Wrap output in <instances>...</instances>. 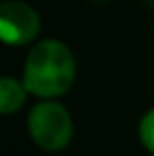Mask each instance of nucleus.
<instances>
[{"label":"nucleus","instance_id":"6","mask_svg":"<svg viewBox=\"0 0 154 156\" xmlns=\"http://www.w3.org/2000/svg\"><path fill=\"white\" fill-rule=\"evenodd\" d=\"M152 156H154V154H152Z\"/></svg>","mask_w":154,"mask_h":156},{"label":"nucleus","instance_id":"3","mask_svg":"<svg viewBox=\"0 0 154 156\" xmlns=\"http://www.w3.org/2000/svg\"><path fill=\"white\" fill-rule=\"evenodd\" d=\"M40 32L38 13L21 0L0 2V42L23 47L36 40Z\"/></svg>","mask_w":154,"mask_h":156},{"label":"nucleus","instance_id":"1","mask_svg":"<svg viewBox=\"0 0 154 156\" xmlns=\"http://www.w3.org/2000/svg\"><path fill=\"white\" fill-rule=\"evenodd\" d=\"M76 78V59L68 44L40 40L32 47L23 63V84L27 93L40 99H55L70 91Z\"/></svg>","mask_w":154,"mask_h":156},{"label":"nucleus","instance_id":"4","mask_svg":"<svg viewBox=\"0 0 154 156\" xmlns=\"http://www.w3.org/2000/svg\"><path fill=\"white\" fill-rule=\"evenodd\" d=\"M27 99V89L23 80L11 76H0V114H15Z\"/></svg>","mask_w":154,"mask_h":156},{"label":"nucleus","instance_id":"2","mask_svg":"<svg viewBox=\"0 0 154 156\" xmlns=\"http://www.w3.org/2000/svg\"><path fill=\"white\" fill-rule=\"evenodd\" d=\"M27 133L38 148L47 152H59L72 139V116L66 105L57 104L55 99H42L27 114Z\"/></svg>","mask_w":154,"mask_h":156},{"label":"nucleus","instance_id":"5","mask_svg":"<svg viewBox=\"0 0 154 156\" xmlns=\"http://www.w3.org/2000/svg\"><path fill=\"white\" fill-rule=\"evenodd\" d=\"M139 139H141L144 148L150 154H154V108L148 110L139 120Z\"/></svg>","mask_w":154,"mask_h":156}]
</instances>
